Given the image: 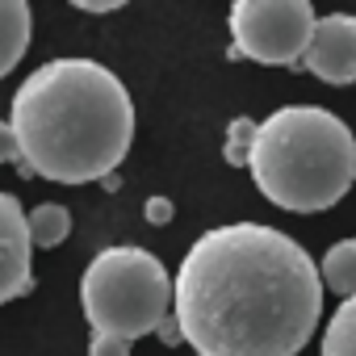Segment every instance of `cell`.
I'll list each match as a JSON object with an SVG mask.
<instances>
[{
    "label": "cell",
    "mask_w": 356,
    "mask_h": 356,
    "mask_svg": "<svg viewBox=\"0 0 356 356\" xmlns=\"http://www.w3.org/2000/svg\"><path fill=\"white\" fill-rule=\"evenodd\" d=\"M172 285V314L197 356H298L327 289L310 252L264 222L197 235Z\"/></svg>",
    "instance_id": "6da1fadb"
},
{
    "label": "cell",
    "mask_w": 356,
    "mask_h": 356,
    "mask_svg": "<svg viewBox=\"0 0 356 356\" xmlns=\"http://www.w3.org/2000/svg\"><path fill=\"white\" fill-rule=\"evenodd\" d=\"M9 126L30 176L88 185L122 168L134 143V101L97 59H51L13 92Z\"/></svg>",
    "instance_id": "7a4b0ae2"
},
{
    "label": "cell",
    "mask_w": 356,
    "mask_h": 356,
    "mask_svg": "<svg viewBox=\"0 0 356 356\" xmlns=\"http://www.w3.org/2000/svg\"><path fill=\"white\" fill-rule=\"evenodd\" d=\"M248 172L273 206L318 214L356 181V138L331 109L285 105L260 122Z\"/></svg>",
    "instance_id": "3957f363"
},
{
    "label": "cell",
    "mask_w": 356,
    "mask_h": 356,
    "mask_svg": "<svg viewBox=\"0 0 356 356\" xmlns=\"http://www.w3.org/2000/svg\"><path fill=\"white\" fill-rule=\"evenodd\" d=\"M176 285L159 256L147 248H105L80 277V306L97 335L138 339L172 318Z\"/></svg>",
    "instance_id": "277c9868"
},
{
    "label": "cell",
    "mask_w": 356,
    "mask_h": 356,
    "mask_svg": "<svg viewBox=\"0 0 356 356\" xmlns=\"http://www.w3.org/2000/svg\"><path fill=\"white\" fill-rule=\"evenodd\" d=\"M231 59L268 67H302L318 13L310 0H235L231 5Z\"/></svg>",
    "instance_id": "5b68a950"
},
{
    "label": "cell",
    "mask_w": 356,
    "mask_h": 356,
    "mask_svg": "<svg viewBox=\"0 0 356 356\" xmlns=\"http://www.w3.org/2000/svg\"><path fill=\"white\" fill-rule=\"evenodd\" d=\"M302 67L323 84H356V17L352 13L318 17Z\"/></svg>",
    "instance_id": "8992f818"
},
{
    "label": "cell",
    "mask_w": 356,
    "mask_h": 356,
    "mask_svg": "<svg viewBox=\"0 0 356 356\" xmlns=\"http://www.w3.org/2000/svg\"><path fill=\"white\" fill-rule=\"evenodd\" d=\"M34 239H30V214H22V202L0 193V306L34 289Z\"/></svg>",
    "instance_id": "52a82bcc"
},
{
    "label": "cell",
    "mask_w": 356,
    "mask_h": 356,
    "mask_svg": "<svg viewBox=\"0 0 356 356\" xmlns=\"http://www.w3.org/2000/svg\"><path fill=\"white\" fill-rule=\"evenodd\" d=\"M34 13L26 0H0V80H5L30 51Z\"/></svg>",
    "instance_id": "ba28073f"
},
{
    "label": "cell",
    "mask_w": 356,
    "mask_h": 356,
    "mask_svg": "<svg viewBox=\"0 0 356 356\" xmlns=\"http://www.w3.org/2000/svg\"><path fill=\"white\" fill-rule=\"evenodd\" d=\"M318 273H323V285L335 289L343 302L356 298V239L331 243L327 256H323V264H318Z\"/></svg>",
    "instance_id": "9c48e42d"
},
{
    "label": "cell",
    "mask_w": 356,
    "mask_h": 356,
    "mask_svg": "<svg viewBox=\"0 0 356 356\" xmlns=\"http://www.w3.org/2000/svg\"><path fill=\"white\" fill-rule=\"evenodd\" d=\"M318 356H356V298L339 302V310L327 318Z\"/></svg>",
    "instance_id": "30bf717a"
},
{
    "label": "cell",
    "mask_w": 356,
    "mask_h": 356,
    "mask_svg": "<svg viewBox=\"0 0 356 356\" xmlns=\"http://www.w3.org/2000/svg\"><path fill=\"white\" fill-rule=\"evenodd\" d=\"M72 235V210L67 206H34L30 210V239L34 248H59Z\"/></svg>",
    "instance_id": "8fae6325"
},
{
    "label": "cell",
    "mask_w": 356,
    "mask_h": 356,
    "mask_svg": "<svg viewBox=\"0 0 356 356\" xmlns=\"http://www.w3.org/2000/svg\"><path fill=\"white\" fill-rule=\"evenodd\" d=\"M256 130H260V122H252V118H235V122L227 126V147H222V155H227L231 168H248L252 147H256Z\"/></svg>",
    "instance_id": "7c38bea8"
},
{
    "label": "cell",
    "mask_w": 356,
    "mask_h": 356,
    "mask_svg": "<svg viewBox=\"0 0 356 356\" xmlns=\"http://www.w3.org/2000/svg\"><path fill=\"white\" fill-rule=\"evenodd\" d=\"M172 214H176V206H172L168 197H159V193H155V197H147V206H143V218H147L151 227H168V222H172Z\"/></svg>",
    "instance_id": "4fadbf2b"
},
{
    "label": "cell",
    "mask_w": 356,
    "mask_h": 356,
    "mask_svg": "<svg viewBox=\"0 0 356 356\" xmlns=\"http://www.w3.org/2000/svg\"><path fill=\"white\" fill-rule=\"evenodd\" d=\"M88 356H130V339H118V335H92Z\"/></svg>",
    "instance_id": "5bb4252c"
},
{
    "label": "cell",
    "mask_w": 356,
    "mask_h": 356,
    "mask_svg": "<svg viewBox=\"0 0 356 356\" xmlns=\"http://www.w3.org/2000/svg\"><path fill=\"white\" fill-rule=\"evenodd\" d=\"M0 163H22V143H17V130L9 122H0Z\"/></svg>",
    "instance_id": "9a60e30c"
},
{
    "label": "cell",
    "mask_w": 356,
    "mask_h": 356,
    "mask_svg": "<svg viewBox=\"0 0 356 356\" xmlns=\"http://www.w3.org/2000/svg\"><path fill=\"white\" fill-rule=\"evenodd\" d=\"M155 335H159V339H163L168 348H176V343H185V335H181V323H176V314H172V318H163Z\"/></svg>",
    "instance_id": "2e32d148"
},
{
    "label": "cell",
    "mask_w": 356,
    "mask_h": 356,
    "mask_svg": "<svg viewBox=\"0 0 356 356\" xmlns=\"http://www.w3.org/2000/svg\"><path fill=\"white\" fill-rule=\"evenodd\" d=\"M76 9L80 13H113V9H122L118 0H105V5H92V0H76Z\"/></svg>",
    "instance_id": "e0dca14e"
}]
</instances>
